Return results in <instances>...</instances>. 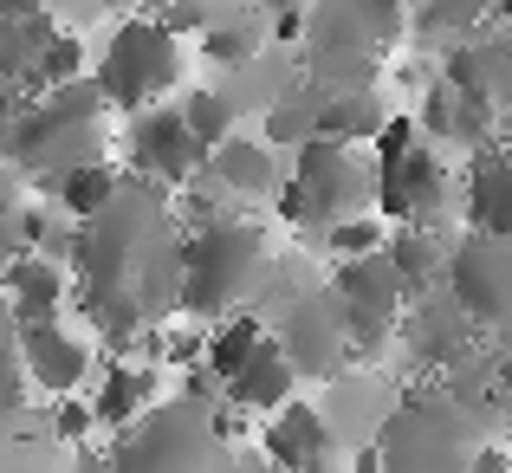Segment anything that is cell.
I'll return each instance as SVG.
<instances>
[{
  "label": "cell",
  "instance_id": "6da1fadb",
  "mask_svg": "<svg viewBox=\"0 0 512 473\" xmlns=\"http://www.w3.org/2000/svg\"><path fill=\"white\" fill-rule=\"evenodd\" d=\"M65 266H78V305L98 318L111 344H130L143 324H163L175 312V273H182V240L169 227V188L124 175L117 195L78 221Z\"/></svg>",
  "mask_w": 512,
  "mask_h": 473
},
{
  "label": "cell",
  "instance_id": "7a4b0ae2",
  "mask_svg": "<svg viewBox=\"0 0 512 473\" xmlns=\"http://www.w3.org/2000/svg\"><path fill=\"white\" fill-rule=\"evenodd\" d=\"M104 91L91 72L65 78V85H46L33 104H20V117L7 124V162H20L13 175H26V182H59L65 169H78V162L104 156Z\"/></svg>",
  "mask_w": 512,
  "mask_h": 473
},
{
  "label": "cell",
  "instance_id": "3957f363",
  "mask_svg": "<svg viewBox=\"0 0 512 473\" xmlns=\"http://www.w3.org/2000/svg\"><path fill=\"white\" fill-rule=\"evenodd\" d=\"M273 279V240L260 221H201L182 240L175 273V312L182 318H227Z\"/></svg>",
  "mask_w": 512,
  "mask_h": 473
},
{
  "label": "cell",
  "instance_id": "277c9868",
  "mask_svg": "<svg viewBox=\"0 0 512 473\" xmlns=\"http://www.w3.org/2000/svg\"><path fill=\"white\" fill-rule=\"evenodd\" d=\"M487 448V409L454 396L448 383H422L376 422V454L396 473H435V467H467Z\"/></svg>",
  "mask_w": 512,
  "mask_h": 473
},
{
  "label": "cell",
  "instance_id": "5b68a950",
  "mask_svg": "<svg viewBox=\"0 0 512 473\" xmlns=\"http://www.w3.org/2000/svg\"><path fill=\"white\" fill-rule=\"evenodd\" d=\"M117 435L124 441L111 448V461L143 467V473H156V467H227L234 461L214 409L195 402V389H188V396H169V402H150V409H143L137 422H124Z\"/></svg>",
  "mask_w": 512,
  "mask_h": 473
},
{
  "label": "cell",
  "instance_id": "8992f818",
  "mask_svg": "<svg viewBox=\"0 0 512 473\" xmlns=\"http://www.w3.org/2000/svg\"><path fill=\"white\" fill-rule=\"evenodd\" d=\"M98 91L111 111H143V104H163L182 85V33H169L156 13H130L117 20V33L104 39L98 59Z\"/></svg>",
  "mask_w": 512,
  "mask_h": 473
},
{
  "label": "cell",
  "instance_id": "52a82bcc",
  "mask_svg": "<svg viewBox=\"0 0 512 473\" xmlns=\"http://www.w3.org/2000/svg\"><path fill=\"white\" fill-rule=\"evenodd\" d=\"M292 188L305 195L312 221H338V214H357V208H376V156L370 143H338V137H305L292 143Z\"/></svg>",
  "mask_w": 512,
  "mask_h": 473
},
{
  "label": "cell",
  "instance_id": "ba28073f",
  "mask_svg": "<svg viewBox=\"0 0 512 473\" xmlns=\"http://www.w3.org/2000/svg\"><path fill=\"white\" fill-rule=\"evenodd\" d=\"M331 305H338L344 318V337H350V357H376V350L396 337V318H402V299H409V286H402V273L389 266V253H357V260H338L325 279Z\"/></svg>",
  "mask_w": 512,
  "mask_h": 473
},
{
  "label": "cell",
  "instance_id": "9c48e42d",
  "mask_svg": "<svg viewBox=\"0 0 512 473\" xmlns=\"http://www.w3.org/2000/svg\"><path fill=\"white\" fill-rule=\"evenodd\" d=\"M383 46L389 39H383V26L370 20L363 0H318V7L305 13V72L325 91L370 85Z\"/></svg>",
  "mask_w": 512,
  "mask_h": 473
},
{
  "label": "cell",
  "instance_id": "30bf717a",
  "mask_svg": "<svg viewBox=\"0 0 512 473\" xmlns=\"http://www.w3.org/2000/svg\"><path fill=\"white\" fill-rule=\"evenodd\" d=\"M441 279L461 299V312L474 318V331H506L512 324V234L467 227V240L441 266Z\"/></svg>",
  "mask_w": 512,
  "mask_h": 473
},
{
  "label": "cell",
  "instance_id": "8fae6325",
  "mask_svg": "<svg viewBox=\"0 0 512 473\" xmlns=\"http://www.w3.org/2000/svg\"><path fill=\"white\" fill-rule=\"evenodd\" d=\"M273 337H279V350H286V363H292L299 376H312V383H331V376H338L344 363H350L344 318H338V305H331V292H325V286L299 292V299L279 312Z\"/></svg>",
  "mask_w": 512,
  "mask_h": 473
},
{
  "label": "cell",
  "instance_id": "7c38bea8",
  "mask_svg": "<svg viewBox=\"0 0 512 473\" xmlns=\"http://www.w3.org/2000/svg\"><path fill=\"white\" fill-rule=\"evenodd\" d=\"M435 208H448V162L435 143L415 137L409 150L376 156V214L383 221H428Z\"/></svg>",
  "mask_w": 512,
  "mask_h": 473
},
{
  "label": "cell",
  "instance_id": "4fadbf2b",
  "mask_svg": "<svg viewBox=\"0 0 512 473\" xmlns=\"http://www.w3.org/2000/svg\"><path fill=\"white\" fill-rule=\"evenodd\" d=\"M13 350H20V370L33 389H46V396H72V389L91 383V344L85 337H72L59 324V312L52 318H33V324H13Z\"/></svg>",
  "mask_w": 512,
  "mask_h": 473
},
{
  "label": "cell",
  "instance_id": "5bb4252c",
  "mask_svg": "<svg viewBox=\"0 0 512 473\" xmlns=\"http://www.w3.org/2000/svg\"><path fill=\"white\" fill-rule=\"evenodd\" d=\"M137 124H130V162H137L143 182H163V188H188L201 175V143L195 130L182 124V111H156V104H143V111H130Z\"/></svg>",
  "mask_w": 512,
  "mask_h": 473
},
{
  "label": "cell",
  "instance_id": "9a60e30c",
  "mask_svg": "<svg viewBox=\"0 0 512 473\" xmlns=\"http://www.w3.org/2000/svg\"><path fill=\"white\" fill-rule=\"evenodd\" d=\"M415 124H422L428 143L487 150V137H493V124H500V111H493L487 98H474V91H461L454 78H435V85L422 91V111H415Z\"/></svg>",
  "mask_w": 512,
  "mask_h": 473
},
{
  "label": "cell",
  "instance_id": "2e32d148",
  "mask_svg": "<svg viewBox=\"0 0 512 473\" xmlns=\"http://www.w3.org/2000/svg\"><path fill=\"white\" fill-rule=\"evenodd\" d=\"M201 175H208L221 195H240V201H266L279 195V182H286V162L273 156V143L266 137H221L208 156H201Z\"/></svg>",
  "mask_w": 512,
  "mask_h": 473
},
{
  "label": "cell",
  "instance_id": "e0dca14e",
  "mask_svg": "<svg viewBox=\"0 0 512 473\" xmlns=\"http://www.w3.org/2000/svg\"><path fill=\"white\" fill-rule=\"evenodd\" d=\"M461 91H474V98H487L493 111H506L512 104V33L506 26H487V33H467L448 46V72Z\"/></svg>",
  "mask_w": 512,
  "mask_h": 473
},
{
  "label": "cell",
  "instance_id": "ac0fdd59",
  "mask_svg": "<svg viewBox=\"0 0 512 473\" xmlns=\"http://www.w3.org/2000/svg\"><path fill=\"white\" fill-rule=\"evenodd\" d=\"M65 292H72V273H65V260H52V253L20 247L13 260H0V299L13 305V324L52 318L65 305Z\"/></svg>",
  "mask_w": 512,
  "mask_h": 473
},
{
  "label": "cell",
  "instance_id": "d6986e66",
  "mask_svg": "<svg viewBox=\"0 0 512 473\" xmlns=\"http://www.w3.org/2000/svg\"><path fill=\"white\" fill-rule=\"evenodd\" d=\"M260 448H266V461H279V467H325L331 461V422H325V409L299 402V389H292V396L260 422Z\"/></svg>",
  "mask_w": 512,
  "mask_h": 473
},
{
  "label": "cell",
  "instance_id": "ffe728a7",
  "mask_svg": "<svg viewBox=\"0 0 512 473\" xmlns=\"http://www.w3.org/2000/svg\"><path fill=\"white\" fill-rule=\"evenodd\" d=\"M292 389H299V370L286 363V350H279V337L266 331V344L253 350V357H247V363H240V370H234V376L221 383V402H227L234 415H273L279 402L292 396Z\"/></svg>",
  "mask_w": 512,
  "mask_h": 473
},
{
  "label": "cell",
  "instance_id": "44dd1931",
  "mask_svg": "<svg viewBox=\"0 0 512 473\" xmlns=\"http://www.w3.org/2000/svg\"><path fill=\"white\" fill-rule=\"evenodd\" d=\"M396 331H409L415 357L435 363V370H448V363L467 357V344H474V318L461 312V299H454V292H428L409 318H396Z\"/></svg>",
  "mask_w": 512,
  "mask_h": 473
},
{
  "label": "cell",
  "instance_id": "7402d4cb",
  "mask_svg": "<svg viewBox=\"0 0 512 473\" xmlns=\"http://www.w3.org/2000/svg\"><path fill=\"white\" fill-rule=\"evenodd\" d=\"M461 214L480 234H512V150H474L461 182Z\"/></svg>",
  "mask_w": 512,
  "mask_h": 473
},
{
  "label": "cell",
  "instance_id": "603a6c76",
  "mask_svg": "<svg viewBox=\"0 0 512 473\" xmlns=\"http://www.w3.org/2000/svg\"><path fill=\"white\" fill-rule=\"evenodd\" d=\"M85 389H91V422L124 428L156 402V363H104V370H91Z\"/></svg>",
  "mask_w": 512,
  "mask_h": 473
},
{
  "label": "cell",
  "instance_id": "cb8c5ba5",
  "mask_svg": "<svg viewBox=\"0 0 512 473\" xmlns=\"http://www.w3.org/2000/svg\"><path fill=\"white\" fill-rule=\"evenodd\" d=\"M52 7L46 0H0V78H13L20 85L26 72H33L39 46L52 39Z\"/></svg>",
  "mask_w": 512,
  "mask_h": 473
},
{
  "label": "cell",
  "instance_id": "d4e9b609",
  "mask_svg": "<svg viewBox=\"0 0 512 473\" xmlns=\"http://www.w3.org/2000/svg\"><path fill=\"white\" fill-rule=\"evenodd\" d=\"M318 117H325V85H318L312 72H299L266 104V143H273V150H292V143L318 137Z\"/></svg>",
  "mask_w": 512,
  "mask_h": 473
},
{
  "label": "cell",
  "instance_id": "484cf974",
  "mask_svg": "<svg viewBox=\"0 0 512 473\" xmlns=\"http://www.w3.org/2000/svg\"><path fill=\"white\" fill-rule=\"evenodd\" d=\"M383 98H376L370 85H344V91H325V117H318V130L338 143H376V130H383Z\"/></svg>",
  "mask_w": 512,
  "mask_h": 473
},
{
  "label": "cell",
  "instance_id": "4316f807",
  "mask_svg": "<svg viewBox=\"0 0 512 473\" xmlns=\"http://www.w3.org/2000/svg\"><path fill=\"white\" fill-rule=\"evenodd\" d=\"M383 253H389V266L402 273V286H409V292H428L441 279V266H448V247L428 240L422 221H396V234L383 240Z\"/></svg>",
  "mask_w": 512,
  "mask_h": 473
},
{
  "label": "cell",
  "instance_id": "83f0119b",
  "mask_svg": "<svg viewBox=\"0 0 512 473\" xmlns=\"http://www.w3.org/2000/svg\"><path fill=\"white\" fill-rule=\"evenodd\" d=\"M266 331H273V324H266V318H253V312H247V318H234V312H227L221 324H214V331L201 337V363H208V376H214V383H227V376H234L240 363H247L253 350L266 344Z\"/></svg>",
  "mask_w": 512,
  "mask_h": 473
},
{
  "label": "cell",
  "instance_id": "f1b7e54d",
  "mask_svg": "<svg viewBox=\"0 0 512 473\" xmlns=\"http://www.w3.org/2000/svg\"><path fill=\"white\" fill-rule=\"evenodd\" d=\"M117 182H124V175H117L104 156H91V162H78V169H65L59 182H52V195H59V208L72 214V221H85V214H98L104 201L117 195Z\"/></svg>",
  "mask_w": 512,
  "mask_h": 473
},
{
  "label": "cell",
  "instance_id": "f546056e",
  "mask_svg": "<svg viewBox=\"0 0 512 473\" xmlns=\"http://www.w3.org/2000/svg\"><path fill=\"white\" fill-rule=\"evenodd\" d=\"M78 72H85V39H78L72 26H52V39L39 46V59H33V72L20 78V91L33 98V91L65 85V78H78Z\"/></svg>",
  "mask_w": 512,
  "mask_h": 473
},
{
  "label": "cell",
  "instance_id": "4dcf8cb0",
  "mask_svg": "<svg viewBox=\"0 0 512 473\" xmlns=\"http://www.w3.org/2000/svg\"><path fill=\"white\" fill-rule=\"evenodd\" d=\"M318 234H325L331 260H357V253H376V247H383V240H389V227H383V214L357 208V214H338V221H325Z\"/></svg>",
  "mask_w": 512,
  "mask_h": 473
},
{
  "label": "cell",
  "instance_id": "1f68e13d",
  "mask_svg": "<svg viewBox=\"0 0 512 473\" xmlns=\"http://www.w3.org/2000/svg\"><path fill=\"white\" fill-rule=\"evenodd\" d=\"M260 20H253V13H234V20H227V26H201V52H208V59L214 65H247L253 59V52H260Z\"/></svg>",
  "mask_w": 512,
  "mask_h": 473
},
{
  "label": "cell",
  "instance_id": "d6a6232c",
  "mask_svg": "<svg viewBox=\"0 0 512 473\" xmlns=\"http://www.w3.org/2000/svg\"><path fill=\"white\" fill-rule=\"evenodd\" d=\"M175 111H182V124H188V130H195V143H201V150H214L221 137H234V104H227L221 91H208V85H201V91H188V98L175 104Z\"/></svg>",
  "mask_w": 512,
  "mask_h": 473
},
{
  "label": "cell",
  "instance_id": "836d02e7",
  "mask_svg": "<svg viewBox=\"0 0 512 473\" xmlns=\"http://www.w3.org/2000/svg\"><path fill=\"white\" fill-rule=\"evenodd\" d=\"M20 389H26V370H20V350L0 344V428L20 415Z\"/></svg>",
  "mask_w": 512,
  "mask_h": 473
},
{
  "label": "cell",
  "instance_id": "e575fe53",
  "mask_svg": "<svg viewBox=\"0 0 512 473\" xmlns=\"http://www.w3.org/2000/svg\"><path fill=\"white\" fill-rule=\"evenodd\" d=\"M493 376H500V402H506V415H512V350H506V357H493Z\"/></svg>",
  "mask_w": 512,
  "mask_h": 473
},
{
  "label": "cell",
  "instance_id": "d590c367",
  "mask_svg": "<svg viewBox=\"0 0 512 473\" xmlns=\"http://www.w3.org/2000/svg\"><path fill=\"white\" fill-rule=\"evenodd\" d=\"M13 188H20V175H13L7 150H0V208H13Z\"/></svg>",
  "mask_w": 512,
  "mask_h": 473
},
{
  "label": "cell",
  "instance_id": "8d00e7d4",
  "mask_svg": "<svg viewBox=\"0 0 512 473\" xmlns=\"http://www.w3.org/2000/svg\"><path fill=\"white\" fill-rule=\"evenodd\" d=\"M98 7L104 13H130V7H143V0H91V13H98Z\"/></svg>",
  "mask_w": 512,
  "mask_h": 473
}]
</instances>
